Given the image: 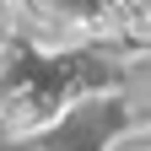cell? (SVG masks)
I'll return each mask as SVG.
<instances>
[{
    "instance_id": "6da1fadb",
    "label": "cell",
    "mask_w": 151,
    "mask_h": 151,
    "mask_svg": "<svg viewBox=\"0 0 151 151\" xmlns=\"http://www.w3.org/2000/svg\"><path fill=\"white\" fill-rule=\"evenodd\" d=\"M6 32H11V6L0 0V38H6Z\"/></svg>"
}]
</instances>
